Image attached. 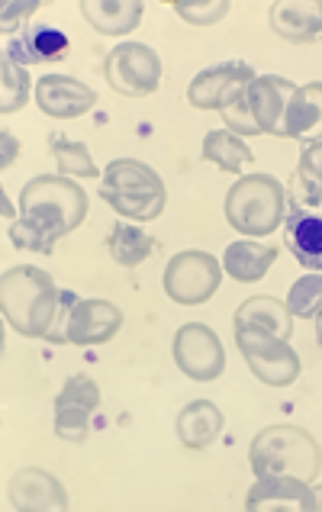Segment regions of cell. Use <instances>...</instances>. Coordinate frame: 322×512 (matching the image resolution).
I'll return each instance as SVG.
<instances>
[{"mask_svg": "<svg viewBox=\"0 0 322 512\" xmlns=\"http://www.w3.org/2000/svg\"><path fill=\"white\" fill-rule=\"evenodd\" d=\"M17 152H20V142L13 139L10 133H4V162H0V165L10 168L13 162H17Z\"/></svg>", "mask_w": 322, "mask_h": 512, "instance_id": "34", "label": "cell"}, {"mask_svg": "<svg viewBox=\"0 0 322 512\" xmlns=\"http://www.w3.org/2000/svg\"><path fill=\"white\" fill-rule=\"evenodd\" d=\"M107 84L126 97H149L161 84V58L152 46L123 42L107 55Z\"/></svg>", "mask_w": 322, "mask_h": 512, "instance_id": "9", "label": "cell"}, {"mask_svg": "<svg viewBox=\"0 0 322 512\" xmlns=\"http://www.w3.org/2000/svg\"><path fill=\"white\" fill-rule=\"evenodd\" d=\"M248 464L255 477H297L310 484L322 474V451L306 429L268 426L248 448Z\"/></svg>", "mask_w": 322, "mask_h": 512, "instance_id": "2", "label": "cell"}, {"mask_svg": "<svg viewBox=\"0 0 322 512\" xmlns=\"http://www.w3.org/2000/svg\"><path fill=\"white\" fill-rule=\"evenodd\" d=\"M316 342H319V348H322V310L316 313Z\"/></svg>", "mask_w": 322, "mask_h": 512, "instance_id": "35", "label": "cell"}, {"mask_svg": "<svg viewBox=\"0 0 322 512\" xmlns=\"http://www.w3.org/2000/svg\"><path fill=\"white\" fill-rule=\"evenodd\" d=\"M20 210L26 223H33L58 242L84 223L87 194L75 181H68L65 174H39L23 187Z\"/></svg>", "mask_w": 322, "mask_h": 512, "instance_id": "3", "label": "cell"}, {"mask_svg": "<svg viewBox=\"0 0 322 512\" xmlns=\"http://www.w3.org/2000/svg\"><path fill=\"white\" fill-rule=\"evenodd\" d=\"M174 361L178 368L200 384H210L226 371V351L219 335L203 323H187L174 335Z\"/></svg>", "mask_w": 322, "mask_h": 512, "instance_id": "10", "label": "cell"}, {"mask_svg": "<svg viewBox=\"0 0 322 512\" xmlns=\"http://www.w3.org/2000/svg\"><path fill=\"white\" fill-rule=\"evenodd\" d=\"M81 13L100 36H126L142 23L145 7L139 0H84Z\"/></svg>", "mask_w": 322, "mask_h": 512, "instance_id": "23", "label": "cell"}, {"mask_svg": "<svg viewBox=\"0 0 322 512\" xmlns=\"http://www.w3.org/2000/svg\"><path fill=\"white\" fill-rule=\"evenodd\" d=\"M52 158L62 174H75V178H97V165L91 158V149L84 142L52 139Z\"/></svg>", "mask_w": 322, "mask_h": 512, "instance_id": "29", "label": "cell"}, {"mask_svg": "<svg viewBox=\"0 0 322 512\" xmlns=\"http://www.w3.org/2000/svg\"><path fill=\"white\" fill-rule=\"evenodd\" d=\"M97 104V94L78 78L65 75H46L36 84V107L55 116V120H78V116L91 113Z\"/></svg>", "mask_w": 322, "mask_h": 512, "instance_id": "14", "label": "cell"}, {"mask_svg": "<svg viewBox=\"0 0 322 512\" xmlns=\"http://www.w3.org/2000/svg\"><path fill=\"white\" fill-rule=\"evenodd\" d=\"M10 493L20 509H68V496L62 484L52 474L36 471V467H26V471L13 477Z\"/></svg>", "mask_w": 322, "mask_h": 512, "instance_id": "21", "label": "cell"}, {"mask_svg": "<svg viewBox=\"0 0 322 512\" xmlns=\"http://www.w3.org/2000/svg\"><path fill=\"white\" fill-rule=\"evenodd\" d=\"M226 426V416L219 413V406L210 403V400H194L181 409L178 416V438L184 442V448H210L219 432Z\"/></svg>", "mask_w": 322, "mask_h": 512, "instance_id": "22", "label": "cell"}, {"mask_svg": "<svg viewBox=\"0 0 322 512\" xmlns=\"http://www.w3.org/2000/svg\"><path fill=\"white\" fill-rule=\"evenodd\" d=\"M319 506H322V500L310 490V484H306V480H297V477H258V484L245 496L248 512H261V509H271V512L306 509V512H313Z\"/></svg>", "mask_w": 322, "mask_h": 512, "instance_id": "13", "label": "cell"}, {"mask_svg": "<svg viewBox=\"0 0 322 512\" xmlns=\"http://www.w3.org/2000/svg\"><path fill=\"white\" fill-rule=\"evenodd\" d=\"M152 236L149 232H142L139 226H126V223H116L113 226V236H110V258L116 265L123 268H136L142 265L145 258L152 255Z\"/></svg>", "mask_w": 322, "mask_h": 512, "instance_id": "26", "label": "cell"}, {"mask_svg": "<svg viewBox=\"0 0 322 512\" xmlns=\"http://www.w3.org/2000/svg\"><path fill=\"white\" fill-rule=\"evenodd\" d=\"M123 329V310L107 300H78L68 319V342L75 345H104Z\"/></svg>", "mask_w": 322, "mask_h": 512, "instance_id": "16", "label": "cell"}, {"mask_svg": "<svg viewBox=\"0 0 322 512\" xmlns=\"http://www.w3.org/2000/svg\"><path fill=\"white\" fill-rule=\"evenodd\" d=\"M284 245L303 268L322 271V213L300 200H290L284 216Z\"/></svg>", "mask_w": 322, "mask_h": 512, "instance_id": "15", "label": "cell"}, {"mask_svg": "<svg viewBox=\"0 0 322 512\" xmlns=\"http://www.w3.org/2000/svg\"><path fill=\"white\" fill-rule=\"evenodd\" d=\"M268 23L281 39L313 46L322 39V0H277L268 10Z\"/></svg>", "mask_w": 322, "mask_h": 512, "instance_id": "17", "label": "cell"}, {"mask_svg": "<svg viewBox=\"0 0 322 512\" xmlns=\"http://www.w3.org/2000/svg\"><path fill=\"white\" fill-rule=\"evenodd\" d=\"M7 236L10 242L23 248V252H39V255H52V248H55V239H49L46 232L36 229L33 223H26V219L20 216L17 223H10L7 229Z\"/></svg>", "mask_w": 322, "mask_h": 512, "instance_id": "31", "label": "cell"}, {"mask_svg": "<svg viewBox=\"0 0 322 512\" xmlns=\"http://www.w3.org/2000/svg\"><path fill=\"white\" fill-rule=\"evenodd\" d=\"M71 42L62 29L55 26H29L20 36L7 42L4 55L17 65H39V62H62L68 55Z\"/></svg>", "mask_w": 322, "mask_h": 512, "instance_id": "18", "label": "cell"}, {"mask_svg": "<svg viewBox=\"0 0 322 512\" xmlns=\"http://www.w3.org/2000/svg\"><path fill=\"white\" fill-rule=\"evenodd\" d=\"M100 197H104L120 216L149 223V219H158L165 213L168 190H165V181H161L149 165L133 162V158H116L104 171Z\"/></svg>", "mask_w": 322, "mask_h": 512, "instance_id": "4", "label": "cell"}, {"mask_svg": "<svg viewBox=\"0 0 322 512\" xmlns=\"http://www.w3.org/2000/svg\"><path fill=\"white\" fill-rule=\"evenodd\" d=\"M174 10H178V17H184L187 23H194V26H213V23H219L229 13V4H226V0H216V4H207V7L178 4Z\"/></svg>", "mask_w": 322, "mask_h": 512, "instance_id": "32", "label": "cell"}, {"mask_svg": "<svg viewBox=\"0 0 322 512\" xmlns=\"http://www.w3.org/2000/svg\"><path fill=\"white\" fill-rule=\"evenodd\" d=\"M277 261V248L274 245H261V242H232L223 255V268L229 277H236L242 284L261 281L268 274V268Z\"/></svg>", "mask_w": 322, "mask_h": 512, "instance_id": "24", "label": "cell"}, {"mask_svg": "<svg viewBox=\"0 0 322 512\" xmlns=\"http://www.w3.org/2000/svg\"><path fill=\"white\" fill-rule=\"evenodd\" d=\"M284 139H297L303 145L322 142V84H303L294 91L284 116Z\"/></svg>", "mask_w": 322, "mask_h": 512, "instance_id": "19", "label": "cell"}, {"mask_svg": "<svg viewBox=\"0 0 322 512\" xmlns=\"http://www.w3.org/2000/svg\"><path fill=\"white\" fill-rule=\"evenodd\" d=\"M297 84H290L281 75L255 78L245 91L236 97V104L223 110V120L236 136H281L287 104L294 97Z\"/></svg>", "mask_w": 322, "mask_h": 512, "instance_id": "6", "label": "cell"}, {"mask_svg": "<svg viewBox=\"0 0 322 512\" xmlns=\"http://www.w3.org/2000/svg\"><path fill=\"white\" fill-rule=\"evenodd\" d=\"M294 200L316 207L322 200V142L303 145V155L294 171Z\"/></svg>", "mask_w": 322, "mask_h": 512, "instance_id": "27", "label": "cell"}, {"mask_svg": "<svg viewBox=\"0 0 322 512\" xmlns=\"http://www.w3.org/2000/svg\"><path fill=\"white\" fill-rule=\"evenodd\" d=\"M252 149L236 136V133H226V129H213L203 139V162L216 165L219 171H229V174H239L245 171V165L252 162Z\"/></svg>", "mask_w": 322, "mask_h": 512, "instance_id": "25", "label": "cell"}, {"mask_svg": "<svg viewBox=\"0 0 322 512\" xmlns=\"http://www.w3.org/2000/svg\"><path fill=\"white\" fill-rule=\"evenodd\" d=\"M26 97H29V75L23 71V65L10 62L4 55V62H0V113L10 116L23 110Z\"/></svg>", "mask_w": 322, "mask_h": 512, "instance_id": "28", "label": "cell"}, {"mask_svg": "<svg viewBox=\"0 0 322 512\" xmlns=\"http://www.w3.org/2000/svg\"><path fill=\"white\" fill-rule=\"evenodd\" d=\"M78 297L71 290H58L49 271L33 265L10 268L0 277V310L7 326L26 339L68 342V319Z\"/></svg>", "mask_w": 322, "mask_h": 512, "instance_id": "1", "label": "cell"}, {"mask_svg": "<svg viewBox=\"0 0 322 512\" xmlns=\"http://www.w3.org/2000/svg\"><path fill=\"white\" fill-rule=\"evenodd\" d=\"M287 216V194L271 174H245L226 194V219L245 236H271Z\"/></svg>", "mask_w": 322, "mask_h": 512, "instance_id": "5", "label": "cell"}, {"mask_svg": "<svg viewBox=\"0 0 322 512\" xmlns=\"http://www.w3.org/2000/svg\"><path fill=\"white\" fill-rule=\"evenodd\" d=\"M258 75L252 65L245 62H223V65H213L207 71L190 81L187 87V100L194 104L197 110H219L223 113L229 104H236V97L252 84Z\"/></svg>", "mask_w": 322, "mask_h": 512, "instance_id": "11", "label": "cell"}, {"mask_svg": "<svg viewBox=\"0 0 322 512\" xmlns=\"http://www.w3.org/2000/svg\"><path fill=\"white\" fill-rule=\"evenodd\" d=\"M287 310L297 319H313L322 310V277H316V274L300 277V281L290 287Z\"/></svg>", "mask_w": 322, "mask_h": 512, "instance_id": "30", "label": "cell"}, {"mask_svg": "<svg viewBox=\"0 0 322 512\" xmlns=\"http://www.w3.org/2000/svg\"><path fill=\"white\" fill-rule=\"evenodd\" d=\"M239 351L245 355L252 374L268 387H290L300 377V355L290 348L287 339H277L268 332L239 329L236 332Z\"/></svg>", "mask_w": 322, "mask_h": 512, "instance_id": "7", "label": "cell"}, {"mask_svg": "<svg viewBox=\"0 0 322 512\" xmlns=\"http://www.w3.org/2000/svg\"><path fill=\"white\" fill-rule=\"evenodd\" d=\"M39 4H7L4 7V33H13V29H20V20L29 17V13H36Z\"/></svg>", "mask_w": 322, "mask_h": 512, "instance_id": "33", "label": "cell"}, {"mask_svg": "<svg viewBox=\"0 0 322 512\" xmlns=\"http://www.w3.org/2000/svg\"><path fill=\"white\" fill-rule=\"evenodd\" d=\"M219 284H223V271H219V258L210 252H181L165 268V294L181 306L207 303Z\"/></svg>", "mask_w": 322, "mask_h": 512, "instance_id": "8", "label": "cell"}, {"mask_svg": "<svg viewBox=\"0 0 322 512\" xmlns=\"http://www.w3.org/2000/svg\"><path fill=\"white\" fill-rule=\"evenodd\" d=\"M100 406V390L87 374L68 377L65 390L55 400V432L68 442H84L91 429V416Z\"/></svg>", "mask_w": 322, "mask_h": 512, "instance_id": "12", "label": "cell"}, {"mask_svg": "<svg viewBox=\"0 0 322 512\" xmlns=\"http://www.w3.org/2000/svg\"><path fill=\"white\" fill-rule=\"evenodd\" d=\"M239 329L268 332L290 342V335H294V316H290L287 303L274 297H248L236 310V332Z\"/></svg>", "mask_w": 322, "mask_h": 512, "instance_id": "20", "label": "cell"}]
</instances>
